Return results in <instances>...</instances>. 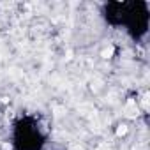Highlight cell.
Instances as JSON below:
<instances>
[{"mask_svg": "<svg viewBox=\"0 0 150 150\" xmlns=\"http://www.w3.org/2000/svg\"><path fill=\"white\" fill-rule=\"evenodd\" d=\"M127 132V125H118V131H117V134L120 136V134H125Z\"/></svg>", "mask_w": 150, "mask_h": 150, "instance_id": "cell-2", "label": "cell"}, {"mask_svg": "<svg viewBox=\"0 0 150 150\" xmlns=\"http://www.w3.org/2000/svg\"><path fill=\"white\" fill-rule=\"evenodd\" d=\"M111 55H113V48H108V50H104V53H103L104 58H110Z\"/></svg>", "mask_w": 150, "mask_h": 150, "instance_id": "cell-1", "label": "cell"}]
</instances>
